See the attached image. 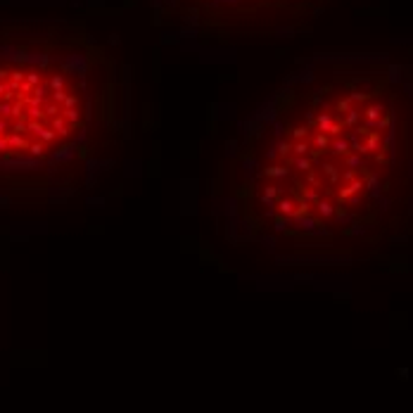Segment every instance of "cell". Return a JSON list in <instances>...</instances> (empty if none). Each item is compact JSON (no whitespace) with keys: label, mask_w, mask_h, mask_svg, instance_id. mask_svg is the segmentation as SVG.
I'll return each instance as SVG.
<instances>
[{"label":"cell","mask_w":413,"mask_h":413,"mask_svg":"<svg viewBox=\"0 0 413 413\" xmlns=\"http://www.w3.org/2000/svg\"><path fill=\"white\" fill-rule=\"evenodd\" d=\"M233 226L283 261H352L413 240V91L392 67L295 78L231 152Z\"/></svg>","instance_id":"cell-1"},{"label":"cell","mask_w":413,"mask_h":413,"mask_svg":"<svg viewBox=\"0 0 413 413\" xmlns=\"http://www.w3.org/2000/svg\"><path fill=\"white\" fill-rule=\"evenodd\" d=\"M107 55L62 22L0 24V190L88 178L112 133Z\"/></svg>","instance_id":"cell-2"},{"label":"cell","mask_w":413,"mask_h":413,"mask_svg":"<svg viewBox=\"0 0 413 413\" xmlns=\"http://www.w3.org/2000/svg\"><path fill=\"white\" fill-rule=\"evenodd\" d=\"M183 7V14H193L204 22H238L261 17L269 10L285 7L290 0H169Z\"/></svg>","instance_id":"cell-3"}]
</instances>
